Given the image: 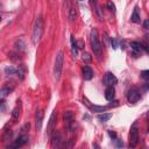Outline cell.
I'll list each match as a JSON object with an SVG mask.
<instances>
[{
	"mask_svg": "<svg viewBox=\"0 0 149 149\" xmlns=\"http://www.w3.org/2000/svg\"><path fill=\"white\" fill-rule=\"evenodd\" d=\"M90 3H91V6H92V8L94 9V12L97 13L98 17H99V19H102V12H101V8H100V6L98 5L97 0H90Z\"/></svg>",
	"mask_w": 149,
	"mask_h": 149,
	"instance_id": "obj_11",
	"label": "cell"
},
{
	"mask_svg": "<svg viewBox=\"0 0 149 149\" xmlns=\"http://www.w3.org/2000/svg\"><path fill=\"white\" fill-rule=\"evenodd\" d=\"M71 52L74 58L78 56V45H77V42H76L73 35H71Z\"/></svg>",
	"mask_w": 149,
	"mask_h": 149,
	"instance_id": "obj_16",
	"label": "cell"
},
{
	"mask_svg": "<svg viewBox=\"0 0 149 149\" xmlns=\"http://www.w3.org/2000/svg\"><path fill=\"white\" fill-rule=\"evenodd\" d=\"M83 77H84L85 80L92 79V77H93V71H92V69H91L90 66H84V69H83Z\"/></svg>",
	"mask_w": 149,
	"mask_h": 149,
	"instance_id": "obj_15",
	"label": "cell"
},
{
	"mask_svg": "<svg viewBox=\"0 0 149 149\" xmlns=\"http://www.w3.org/2000/svg\"><path fill=\"white\" fill-rule=\"evenodd\" d=\"M19 116H20V107L16 106V107L13 109V112H12V118H13V120H17Z\"/></svg>",
	"mask_w": 149,
	"mask_h": 149,
	"instance_id": "obj_23",
	"label": "cell"
},
{
	"mask_svg": "<svg viewBox=\"0 0 149 149\" xmlns=\"http://www.w3.org/2000/svg\"><path fill=\"white\" fill-rule=\"evenodd\" d=\"M107 7H108V9H109L111 12L115 13V5H114L112 1H108V2H107Z\"/></svg>",
	"mask_w": 149,
	"mask_h": 149,
	"instance_id": "obj_27",
	"label": "cell"
},
{
	"mask_svg": "<svg viewBox=\"0 0 149 149\" xmlns=\"http://www.w3.org/2000/svg\"><path fill=\"white\" fill-rule=\"evenodd\" d=\"M90 42H91V47H92L93 52H94L98 57H100L102 47H101V44H100L99 36H98V30H97L95 28H93V29L91 30V33H90Z\"/></svg>",
	"mask_w": 149,
	"mask_h": 149,
	"instance_id": "obj_2",
	"label": "cell"
},
{
	"mask_svg": "<svg viewBox=\"0 0 149 149\" xmlns=\"http://www.w3.org/2000/svg\"><path fill=\"white\" fill-rule=\"evenodd\" d=\"M114 141H115V143H116V147H122V141H120L119 139H114Z\"/></svg>",
	"mask_w": 149,
	"mask_h": 149,
	"instance_id": "obj_30",
	"label": "cell"
},
{
	"mask_svg": "<svg viewBox=\"0 0 149 149\" xmlns=\"http://www.w3.org/2000/svg\"><path fill=\"white\" fill-rule=\"evenodd\" d=\"M64 120H65V123H66V127H68V129H70L71 130V125H72V122H73V114H72V112H65L64 113Z\"/></svg>",
	"mask_w": 149,
	"mask_h": 149,
	"instance_id": "obj_10",
	"label": "cell"
},
{
	"mask_svg": "<svg viewBox=\"0 0 149 149\" xmlns=\"http://www.w3.org/2000/svg\"><path fill=\"white\" fill-rule=\"evenodd\" d=\"M111 118H112V114H111V113H102V114H99V115H98V119H99L101 122H106V121H108Z\"/></svg>",
	"mask_w": 149,
	"mask_h": 149,
	"instance_id": "obj_21",
	"label": "cell"
},
{
	"mask_svg": "<svg viewBox=\"0 0 149 149\" xmlns=\"http://www.w3.org/2000/svg\"><path fill=\"white\" fill-rule=\"evenodd\" d=\"M0 21H1V15H0Z\"/></svg>",
	"mask_w": 149,
	"mask_h": 149,
	"instance_id": "obj_34",
	"label": "cell"
},
{
	"mask_svg": "<svg viewBox=\"0 0 149 149\" xmlns=\"http://www.w3.org/2000/svg\"><path fill=\"white\" fill-rule=\"evenodd\" d=\"M130 48L135 51V54H139V52H141V51H142L143 45H142L141 43H139V42L133 41V42H130Z\"/></svg>",
	"mask_w": 149,
	"mask_h": 149,
	"instance_id": "obj_18",
	"label": "cell"
},
{
	"mask_svg": "<svg viewBox=\"0 0 149 149\" xmlns=\"http://www.w3.org/2000/svg\"><path fill=\"white\" fill-rule=\"evenodd\" d=\"M63 62H64V54L63 51H58L56 59H55V65H54V76L56 80H58L61 77L62 69H63Z\"/></svg>",
	"mask_w": 149,
	"mask_h": 149,
	"instance_id": "obj_3",
	"label": "cell"
},
{
	"mask_svg": "<svg viewBox=\"0 0 149 149\" xmlns=\"http://www.w3.org/2000/svg\"><path fill=\"white\" fill-rule=\"evenodd\" d=\"M111 44H112V47L114 48V49H116L119 45H118V42H116V40L115 38H111Z\"/></svg>",
	"mask_w": 149,
	"mask_h": 149,
	"instance_id": "obj_28",
	"label": "cell"
},
{
	"mask_svg": "<svg viewBox=\"0 0 149 149\" xmlns=\"http://www.w3.org/2000/svg\"><path fill=\"white\" fill-rule=\"evenodd\" d=\"M42 33H43V19H42V16H38L35 20V23H34V27H33V36H31V40H33V43L34 44H37L40 42L41 36H42Z\"/></svg>",
	"mask_w": 149,
	"mask_h": 149,
	"instance_id": "obj_1",
	"label": "cell"
},
{
	"mask_svg": "<svg viewBox=\"0 0 149 149\" xmlns=\"http://www.w3.org/2000/svg\"><path fill=\"white\" fill-rule=\"evenodd\" d=\"M56 118H57V112H56V111H54V112H52V114L50 115V119H49L48 134H50V133H51V130H52V128H54V125H55V122H56Z\"/></svg>",
	"mask_w": 149,
	"mask_h": 149,
	"instance_id": "obj_13",
	"label": "cell"
},
{
	"mask_svg": "<svg viewBox=\"0 0 149 149\" xmlns=\"http://www.w3.org/2000/svg\"><path fill=\"white\" fill-rule=\"evenodd\" d=\"M114 95H115V91L113 88V86H108L106 90H105V98L108 100V101H112L114 99Z\"/></svg>",
	"mask_w": 149,
	"mask_h": 149,
	"instance_id": "obj_12",
	"label": "cell"
},
{
	"mask_svg": "<svg viewBox=\"0 0 149 149\" xmlns=\"http://www.w3.org/2000/svg\"><path fill=\"white\" fill-rule=\"evenodd\" d=\"M16 73H19L20 79H23V76H24V66H23V65H20V66L16 69Z\"/></svg>",
	"mask_w": 149,
	"mask_h": 149,
	"instance_id": "obj_24",
	"label": "cell"
},
{
	"mask_svg": "<svg viewBox=\"0 0 149 149\" xmlns=\"http://www.w3.org/2000/svg\"><path fill=\"white\" fill-rule=\"evenodd\" d=\"M61 141H62V137H61L59 133H56L52 137V147H58Z\"/></svg>",
	"mask_w": 149,
	"mask_h": 149,
	"instance_id": "obj_22",
	"label": "cell"
},
{
	"mask_svg": "<svg viewBox=\"0 0 149 149\" xmlns=\"http://www.w3.org/2000/svg\"><path fill=\"white\" fill-rule=\"evenodd\" d=\"M148 73H149V71H147V70H146V71H143V72H142V77H143L144 79H148V77H149V76H148Z\"/></svg>",
	"mask_w": 149,
	"mask_h": 149,
	"instance_id": "obj_31",
	"label": "cell"
},
{
	"mask_svg": "<svg viewBox=\"0 0 149 149\" xmlns=\"http://www.w3.org/2000/svg\"><path fill=\"white\" fill-rule=\"evenodd\" d=\"M139 142V130H137V126L133 125V127L130 128L129 132V147L130 148H135L136 144Z\"/></svg>",
	"mask_w": 149,
	"mask_h": 149,
	"instance_id": "obj_4",
	"label": "cell"
},
{
	"mask_svg": "<svg viewBox=\"0 0 149 149\" xmlns=\"http://www.w3.org/2000/svg\"><path fill=\"white\" fill-rule=\"evenodd\" d=\"M14 47H15V50H16L17 52L23 51V50L26 49V43H24V40H23V38H19V40H16V42H15Z\"/></svg>",
	"mask_w": 149,
	"mask_h": 149,
	"instance_id": "obj_14",
	"label": "cell"
},
{
	"mask_svg": "<svg viewBox=\"0 0 149 149\" xmlns=\"http://www.w3.org/2000/svg\"><path fill=\"white\" fill-rule=\"evenodd\" d=\"M140 98H141V94H140V91L136 87H132L127 93V99H128L129 102H133V104L137 102L140 100Z\"/></svg>",
	"mask_w": 149,
	"mask_h": 149,
	"instance_id": "obj_5",
	"label": "cell"
},
{
	"mask_svg": "<svg viewBox=\"0 0 149 149\" xmlns=\"http://www.w3.org/2000/svg\"><path fill=\"white\" fill-rule=\"evenodd\" d=\"M42 122H43V111L38 109L36 112V116H35V126L37 130H41L42 128Z\"/></svg>",
	"mask_w": 149,
	"mask_h": 149,
	"instance_id": "obj_9",
	"label": "cell"
},
{
	"mask_svg": "<svg viewBox=\"0 0 149 149\" xmlns=\"http://www.w3.org/2000/svg\"><path fill=\"white\" fill-rule=\"evenodd\" d=\"M143 27H144L146 29H148V20H146V21H144V23H143Z\"/></svg>",
	"mask_w": 149,
	"mask_h": 149,
	"instance_id": "obj_33",
	"label": "cell"
},
{
	"mask_svg": "<svg viewBox=\"0 0 149 149\" xmlns=\"http://www.w3.org/2000/svg\"><path fill=\"white\" fill-rule=\"evenodd\" d=\"M5 72L7 74H14V73H16V69L13 68V66H8V68L5 69Z\"/></svg>",
	"mask_w": 149,
	"mask_h": 149,
	"instance_id": "obj_26",
	"label": "cell"
},
{
	"mask_svg": "<svg viewBox=\"0 0 149 149\" xmlns=\"http://www.w3.org/2000/svg\"><path fill=\"white\" fill-rule=\"evenodd\" d=\"M69 20L70 21H73L74 19H76V16H77V12H76V8L73 7V6H70V9H69Z\"/></svg>",
	"mask_w": 149,
	"mask_h": 149,
	"instance_id": "obj_20",
	"label": "cell"
},
{
	"mask_svg": "<svg viewBox=\"0 0 149 149\" xmlns=\"http://www.w3.org/2000/svg\"><path fill=\"white\" fill-rule=\"evenodd\" d=\"M14 88H15V84H14V81H12V83H6L5 86L0 90V97H6V95L10 94V93L13 92Z\"/></svg>",
	"mask_w": 149,
	"mask_h": 149,
	"instance_id": "obj_6",
	"label": "cell"
},
{
	"mask_svg": "<svg viewBox=\"0 0 149 149\" xmlns=\"http://www.w3.org/2000/svg\"><path fill=\"white\" fill-rule=\"evenodd\" d=\"M10 136H12V130H10V129H7V130L5 132V134H3V136H2V141L5 142V141L9 140Z\"/></svg>",
	"mask_w": 149,
	"mask_h": 149,
	"instance_id": "obj_25",
	"label": "cell"
},
{
	"mask_svg": "<svg viewBox=\"0 0 149 149\" xmlns=\"http://www.w3.org/2000/svg\"><path fill=\"white\" fill-rule=\"evenodd\" d=\"M87 104V102H86ZM88 105V104H87ZM88 107L93 111V112H105L107 109V106H95V105H88Z\"/></svg>",
	"mask_w": 149,
	"mask_h": 149,
	"instance_id": "obj_19",
	"label": "cell"
},
{
	"mask_svg": "<svg viewBox=\"0 0 149 149\" xmlns=\"http://www.w3.org/2000/svg\"><path fill=\"white\" fill-rule=\"evenodd\" d=\"M116 83H118L116 77H115L112 72H107L106 76H105V84H106L107 86H113V85H115Z\"/></svg>",
	"mask_w": 149,
	"mask_h": 149,
	"instance_id": "obj_8",
	"label": "cell"
},
{
	"mask_svg": "<svg viewBox=\"0 0 149 149\" xmlns=\"http://www.w3.org/2000/svg\"><path fill=\"white\" fill-rule=\"evenodd\" d=\"M108 135H109L111 137H113V139H115V137H116V134H115L114 132H111V130L108 132Z\"/></svg>",
	"mask_w": 149,
	"mask_h": 149,
	"instance_id": "obj_32",
	"label": "cell"
},
{
	"mask_svg": "<svg viewBox=\"0 0 149 149\" xmlns=\"http://www.w3.org/2000/svg\"><path fill=\"white\" fill-rule=\"evenodd\" d=\"M83 59H85L86 62H90L91 61V57L88 54H83Z\"/></svg>",
	"mask_w": 149,
	"mask_h": 149,
	"instance_id": "obj_29",
	"label": "cell"
},
{
	"mask_svg": "<svg viewBox=\"0 0 149 149\" xmlns=\"http://www.w3.org/2000/svg\"><path fill=\"white\" fill-rule=\"evenodd\" d=\"M130 20L134 22V23H140L141 22V19H140V13H139V7L136 6L133 10V14H132V17Z\"/></svg>",
	"mask_w": 149,
	"mask_h": 149,
	"instance_id": "obj_17",
	"label": "cell"
},
{
	"mask_svg": "<svg viewBox=\"0 0 149 149\" xmlns=\"http://www.w3.org/2000/svg\"><path fill=\"white\" fill-rule=\"evenodd\" d=\"M27 142H28V136H27V135H24V134H22V135H20V136L15 140V142H14L10 147H14V148L22 147V146H24Z\"/></svg>",
	"mask_w": 149,
	"mask_h": 149,
	"instance_id": "obj_7",
	"label": "cell"
}]
</instances>
